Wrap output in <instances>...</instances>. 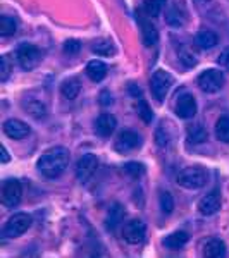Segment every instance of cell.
Masks as SVG:
<instances>
[{"label": "cell", "instance_id": "obj_33", "mask_svg": "<svg viewBox=\"0 0 229 258\" xmlns=\"http://www.w3.org/2000/svg\"><path fill=\"white\" fill-rule=\"evenodd\" d=\"M138 115L141 119H143V122H152V119H153V112L150 110V105L145 100H140L138 102Z\"/></svg>", "mask_w": 229, "mask_h": 258}, {"label": "cell", "instance_id": "obj_28", "mask_svg": "<svg viewBox=\"0 0 229 258\" xmlns=\"http://www.w3.org/2000/svg\"><path fill=\"white\" fill-rule=\"evenodd\" d=\"M169 124L170 122H165V120H162L159 129H157L155 133V141L159 147H167V145L170 143V133L167 131L169 129Z\"/></svg>", "mask_w": 229, "mask_h": 258}, {"label": "cell", "instance_id": "obj_1", "mask_svg": "<svg viewBox=\"0 0 229 258\" xmlns=\"http://www.w3.org/2000/svg\"><path fill=\"white\" fill-rule=\"evenodd\" d=\"M71 160L69 150L64 147L50 148L38 159V172L47 179H57L64 174Z\"/></svg>", "mask_w": 229, "mask_h": 258}, {"label": "cell", "instance_id": "obj_32", "mask_svg": "<svg viewBox=\"0 0 229 258\" xmlns=\"http://www.w3.org/2000/svg\"><path fill=\"white\" fill-rule=\"evenodd\" d=\"M124 172L130 174L131 177H140L145 174V167L140 162H128V164L124 165Z\"/></svg>", "mask_w": 229, "mask_h": 258}, {"label": "cell", "instance_id": "obj_15", "mask_svg": "<svg viewBox=\"0 0 229 258\" xmlns=\"http://www.w3.org/2000/svg\"><path fill=\"white\" fill-rule=\"evenodd\" d=\"M118 127V119L112 114H102L95 120V133L102 138H109Z\"/></svg>", "mask_w": 229, "mask_h": 258}, {"label": "cell", "instance_id": "obj_37", "mask_svg": "<svg viewBox=\"0 0 229 258\" xmlns=\"http://www.w3.org/2000/svg\"><path fill=\"white\" fill-rule=\"evenodd\" d=\"M100 102H102L103 105H110V103H112V95H109V91H102Z\"/></svg>", "mask_w": 229, "mask_h": 258}, {"label": "cell", "instance_id": "obj_26", "mask_svg": "<svg viewBox=\"0 0 229 258\" xmlns=\"http://www.w3.org/2000/svg\"><path fill=\"white\" fill-rule=\"evenodd\" d=\"M159 207H160V212L164 215H170L174 210V198L169 191H160L159 195Z\"/></svg>", "mask_w": 229, "mask_h": 258}, {"label": "cell", "instance_id": "obj_16", "mask_svg": "<svg viewBox=\"0 0 229 258\" xmlns=\"http://www.w3.org/2000/svg\"><path fill=\"white\" fill-rule=\"evenodd\" d=\"M220 210V195L219 193H209L205 195L202 200L198 202V212L205 217H210V215L217 214Z\"/></svg>", "mask_w": 229, "mask_h": 258}, {"label": "cell", "instance_id": "obj_19", "mask_svg": "<svg viewBox=\"0 0 229 258\" xmlns=\"http://www.w3.org/2000/svg\"><path fill=\"white\" fill-rule=\"evenodd\" d=\"M202 255L209 256V258L224 256L226 255V244H224V241H220V239H209L205 244H203Z\"/></svg>", "mask_w": 229, "mask_h": 258}, {"label": "cell", "instance_id": "obj_13", "mask_svg": "<svg viewBox=\"0 0 229 258\" xmlns=\"http://www.w3.org/2000/svg\"><path fill=\"white\" fill-rule=\"evenodd\" d=\"M197 110H198L197 100H195L193 95H190V93H185L176 102V115L180 119L195 117V115H197Z\"/></svg>", "mask_w": 229, "mask_h": 258}, {"label": "cell", "instance_id": "obj_39", "mask_svg": "<svg viewBox=\"0 0 229 258\" xmlns=\"http://www.w3.org/2000/svg\"><path fill=\"white\" fill-rule=\"evenodd\" d=\"M200 2H210V0H200Z\"/></svg>", "mask_w": 229, "mask_h": 258}, {"label": "cell", "instance_id": "obj_22", "mask_svg": "<svg viewBox=\"0 0 229 258\" xmlns=\"http://www.w3.org/2000/svg\"><path fill=\"white\" fill-rule=\"evenodd\" d=\"M123 219H124V209L119 205V203H114V205L110 207L109 214H107V222H105L107 229L114 231V229L123 222Z\"/></svg>", "mask_w": 229, "mask_h": 258}, {"label": "cell", "instance_id": "obj_21", "mask_svg": "<svg viewBox=\"0 0 229 258\" xmlns=\"http://www.w3.org/2000/svg\"><path fill=\"white\" fill-rule=\"evenodd\" d=\"M80 90H81V85L76 78H69V80H66L61 85V95L66 100H74L80 95Z\"/></svg>", "mask_w": 229, "mask_h": 258}, {"label": "cell", "instance_id": "obj_27", "mask_svg": "<svg viewBox=\"0 0 229 258\" xmlns=\"http://www.w3.org/2000/svg\"><path fill=\"white\" fill-rule=\"evenodd\" d=\"M18 31V23L9 16H2L0 18V35L2 36H12Z\"/></svg>", "mask_w": 229, "mask_h": 258}, {"label": "cell", "instance_id": "obj_17", "mask_svg": "<svg viewBox=\"0 0 229 258\" xmlns=\"http://www.w3.org/2000/svg\"><path fill=\"white\" fill-rule=\"evenodd\" d=\"M195 43L203 50H210L219 43V36L212 30H202L195 35Z\"/></svg>", "mask_w": 229, "mask_h": 258}, {"label": "cell", "instance_id": "obj_35", "mask_svg": "<svg viewBox=\"0 0 229 258\" xmlns=\"http://www.w3.org/2000/svg\"><path fill=\"white\" fill-rule=\"evenodd\" d=\"M81 50V43L78 40H68L64 43V52L69 53V55H76Z\"/></svg>", "mask_w": 229, "mask_h": 258}, {"label": "cell", "instance_id": "obj_2", "mask_svg": "<svg viewBox=\"0 0 229 258\" xmlns=\"http://www.w3.org/2000/svg\"><path fill=\"white\" fill-rule=\"evenodd\" d=\"M31 215H28L26 212H18L6 222V226L2 229V236L7 239L19 238L31 227Z\"/></svg>", "mask_w": 229, "mask_h": 258}, {"label": "cell", "instance_id": "obj_9", "mask_svg": "<svg viewBox=\"0 0 229 258\" xmlns=\"http://www.w3.org/2000/svg\"><path fill=\"white\" fill-rule=\"evenodd\" d=\"M143 140L138 133L131 131V129H126V131H121L119 136L116 138V143H114V148L116 152L119 153H130L133 150H136L138 147H141Z\"/></svg>", "mask_w": 229, "mask_h": 258}, {"label": "cell", "instance_id": "obj_30", "mask_svg": "<svg viewBox=\"0 0 229 258\" xmlns=\"http://www.w3.org/2000/svg\"><path fill=\"white\" fill-rule=\"evenodd\" d=\"M180 60L183 62V66H186V68H193V66L198 64L197 55H195V52L190 47L180 48Z\"/></svg>", "mask_w": 229, "mask_h": 258}, {"label": "cell", "instance_id": "obj_3", "mask_svg": "<svg viewBox=\"0 0 229 258\" xmlns=\"http://www.w3.org/2000/svg\"><path fill=\"white\" fill-rule=\"evenodd\" d=\"M174 85V78L173 74L167 73L164 69H159L152 74V80H150V91L155 97L157 102H164V98L167 97L169 90Z\"/></svg>", "mask_w": 229, "mask_h": 258}, {"label": "cell", "instance_id": "obj_11", "mask_svg": "<svg viewBox=\"0 0 229 258\" xmlns=\"http://www.w3.org/2000/svg\"><path fill=\"white\" fill-rule=\"evenodd\" d=\"M188 19V9H186L183 0H174L173 6L169 7L167 14H165V23L173 28H181Z\"/></svg>", "mask_w": 229, "mask_h": 258}, {"label": "cell", "instance_id": "obj_14", "mask_svg": "<svg viewBox=\"0 0 229 258\" xmlns=\"http://www.w3.org/2000/svg\"><path fill=\"white\" fill-rule=\"evenodd\" d=\"M138 23H140V30H141V40H143L145 47H153V45L159 41V31L157 28L152 24V21L148 18H145L143 14L138 16Z\"/></svg>", "mask_w": 229, "mask_h": 258}, {"label": "cell", "instance_id": "obj_6", "mask_svg": "<svg viewBox=\"0 0 229 258\" xmlns=\"http://www.w3.org/2000/svg\"><path fill=\"white\" fill-rule=\"evenodd\" d=\"M21 198H23V184L18 179H7L2 184V189H0L2 205L7 207V209H14V207L19 205Z\"/></svg>", "mask_w": 229, "mask_h": 258}, {"label": "cell", "instance_id": "obj_36", "mask_svg": "<svg viewBox=\"0 0 229 258\" xmlns=\"http://www.w3.org/2000/svg\"><path fill=\"white\" fill-rule=\"evenodd\" d=\"M217 64L220 68L229 69V47H226L222 52H220V55L217 57Z\"/></svg>", "mask_w": 229, "mask_h": 258}, {"label": "cell", "instance_id": "obj_38", "mask_svg": "<svg viewBox=\"0 0 229 258\" xmlns=\"http://www.w3.org/2000/svg\"><path fill=\"white\" fill-rule=\"evenodd\" d=\"M9 162V153H7V148L2 145V164H7Z\"/></svg>", "mask_w": 229, "mask_h": 258}, {"label": "cell", "instance_id": "obj_24", "mask_svg": "<svg viewBox=\"0 0 229 258\" xmlns=\"http://www.w3.org/2000/svg\"><path fill=\"white\" fill-rule=\"evenodd\" d=\"M91 50H93L97 55H103V57H112L116 53L114 43L109 40H97L91 45Z\"/></svg>", "mask_w": 229, "mask_h": 258}, {"label": "cell", "instance_id": "obj_31", "mask_svg": "<svg viewBox=\"0 0 229 258\" xmlns=\"http://www.w3.org/2000/svg\"><path fill=\"white\" fill-rule=\"evenodd\" d=\"M188 140L190 143L197 145V143H203L207 140V131L202 126H193L188 129Z\"/></svg>", "mask_w": 229, "mask_h": 258}, {"label": "cell", "instance_id": "obj_12", "mask_svg": "<svg viewBox=\"0 0 229 258\" xmlns=\"http://www.w3.org/2000/svg\"><path fill=\"white\" fill-rule=\"evenodd\" d=\"M2 129L6 133V136H9L12 140H24L31 133V127L21 119H7L4 122Z\"/></svg>", "mask_w": 229, "mask_h": 258}, {"label": "cell", "instance_id": "obj_18", "mask_svg": "<svg viewBox=\"0 0 229 258\" xmlns=\"http://www.w3.org/2000/svg\"><path fill=\"white\" fill-rule=\"evenodd\" d=\"M86 76L93 83H100L107 76V66L98 59L90 60L88 64H86Z\"/></svg>", "mask_w": 229, "mask_h": 258}, {"label": "cell", "instance_id": "obj_7", "mask_svg": "<svg viewBox=\"0 0 229 258\" xmlns=\"http://www.w3.org/2000/svg\"><path fill=\"white\" fill-rule=\"evenodd\" d=\"M226 78L219 69H207L198 76V86L203 93H217L224 88Z\"/></svg>", "mask_w": 229, "mask_h": 258}, {"label": "cell", "instance_id": "obj_4", "mask_svg": "<svg viewBox=\"0 0 229 258\" xmlns=\"http://www.w3.org/2000/svg\"><path fill=\"white\" fill-rule=\"evenodd\" d=\"M207 179L209 176L202 167H188L178 174L176 182L186 189H200L207 184Z\"/></svg>", "mask_w": 229, "mask_h": 258}, {"label": "cell", "instance_id": "obj_23", "mask_svg": "<svg viewBox=\"0 0 229 258\" xmlns=\"http://www.w3.org/2000/svg\"><path fill=\"white\" fill-rule=\"evenodd\" d=\"M215 138L222 143H229V115H220L215 122Z\"/></svg>", "mask_w": 229, "mask_h": 258}, {"label": "cell", "instance_id": "obj_29", "mask_svg": "<svg viewBox=\"0 0 229 258\" xmlns=\"http://www.w3.org/2000/svg\"><path fill=\"white\" fill-rule=\"evenodd\" d=\"M165 2L167 0H147L145 4V12H147L148 18H157L159 14H162L165 7Z\"/></svg>", "mask_w": 229, "mask_h": 258}, {"label": "cell", "instance_id": "obj_20", "mask_svg": "<svg viewBox=\"0 0 229 258\" xmlns=\"http://www.w3.org/2000/svg\"><path fill=\"white\" fill-rule=\"evenodd\" d=\"M188 239H190L188 232L176 231V232L169 234L167 238L164 239V246L167 248V249H181L186 243H188Z\"/></svg>", "mask_w": 229, "mask_h": 258}, {"label": "cell", "instance_id": "obj_5", "mask_svg": "<svg viewBox=\"0 0 229 258\" xmlns=\"http://www.w3.org/2000/svg\"><path fill=\"white\" fill-rule=\"evenodd\" d=\"M16 57H18V62H19L21 68L24 71H31L40 64L43 55H41V50L36 47V45L23 43V45H19L18 50H16Z\"/></svg>", "mask_w": 229, "mask_h": 258}, {"label": "cell", "instance_id": "obj_8", "mask_svg": "<svg viewBox=\"0 0 229 258\" xmlns=\"http://www.w3.org/2000/svg\"><path fill=\"white\" fill-rule=\"evenodd\" d=\"M145 236H147V226H145L143 220L140 219H133L128 220L123 227V238L126 243L130 244H140L143 243Z\"/></svg>", "mask_w": 229, "mask_h": 258}, {"label": "cell", "instance_id": "obj_34", "mask_svg": "<svg viewBox=\"0 0 229 258\" xmlns=\"http://www.w3.org/2000/svg\"><path fill=\"white\" fill-rule=\"evenodd\" d=\"M9 74H11V60L9 55H2L0 59V81H7L9 80Z\"/></svg>", "mask_w": 229, "mask_h": 258}, {"label": "cell", "instance_id": "obj_10", "mask_svg": "<svg viewBox=\"0 0 229 258\" xmlns=\"http://www.w3.org/2000/svg\"><path fill=\"white\" fill-rule=\"evenodd\" d=\"M98 167V159L93 153H85L76 164V179L80 182H86L93 176Z\"/></svg>", "mask_w": 229, "mask_h": 258}, {"label": "cell", "instance_id": "obj_25", "mask_svg": "<svg viewBox=\"0 0 229 258\" xmlns=\"http://www.w3.org/2000/svg\"><path fill=\"white\" fill-rule=\"evenodd\" d=\"M23 105H24V112H28V114L36 119L43 117V115L47 114V107H45V103H41L40 100H30V102H24Z\"/></svg>", "mask_w": 229, "mask_h": 258}]
</instances>
